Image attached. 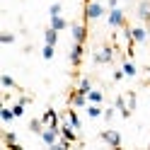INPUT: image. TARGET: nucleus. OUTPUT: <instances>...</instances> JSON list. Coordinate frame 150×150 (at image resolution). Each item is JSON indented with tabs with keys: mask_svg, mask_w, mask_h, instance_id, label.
Segmentation results:
<instances>
[{
	"mask_svg": "<svg viewBox=\"0 0 150 150\" xmlns=\"http://www.w3.org/2000/svg\"><path fill=\"white\" fill-rule=\"evenodd\" d=\"M107 12L109 10L99 3V0H87V5H85V20H99V17H104Z\"/></svg>",
	"mask_w": 150,
	"mask_h": 150,
	"instance_id": "f257e3e1",
	"label": "nucleus"
},
{
	"mask_svg": "<svg viewBox=\"0 0 150 150\" xmlns=\"http://www.w3.org/2000/svg\"><path fill=\"white\" fill-rule=\"evenodd\" d=\"M107 22H109V27H114V29H124V27H126V15H124V10H121V7H109Z\"/></svg>",
	"mask_w": 150,
	"mask_h": 150,
	"instance_id": "f03ea898",
	"label": "nucleus"
},
{
	"mask_svg": "<svg viewBox=\"0 0 150 150\" xmlns=\"http://www.w3.org/2000/svg\"><path fill=\"white\" fill-rule=\"evenodd\" d=\"M41 140H44V145H56L58 143V138H61V128H53V126H44V131H41Z\"/></svg>",
	"mask_w": 150,
	"mask_h": 150,
	"instance_id": "7ed1b4c3",
	"label": "nucleus"
},
{
	"mask_svg": "<svg viewBox=\"0 0 150 150\" xmlns=\"http://www.w3.org/2000/svg\"><path fill=\"white\" fill-rule=\"evenodd\" d=\"M99 140H102V143H107L109 148H119L121 145V133L114 131V128H107V131H102V133H99Z\"/></svg>",
	"mask_w": 150,
	"mask_h": 150,
	"instance_id": "20e7f679",
	"label": "nucleus"
},
{
	"mask_svg": "<svg viewBox=\"0 0 150 150\" xmlns=\"http://www.w3.org/2000/svg\"><path fill=\"white\" fill-rule=\"evenodd\" d=\"M92 58H95V63L97 65H104V63H111V58H114V49H111V46H99V49L95 51V56H92Z\"/></svg>",
	"mask_w": 150,
	"mask_h": 150,
	"instance_id": "39448f33",
	"label": "nucleus"
},
{
	"mask_svg": "<svg viewBox=\"0 0 150 150\" xmlns=\"http://www.w3.org/2000/svg\"><path fill=\"white\" fill-rule=\"evenodd\" d=\"M70 34H73V41L85 44V39H87V27L80 24V22H75V24H70Z\"/></svg>",
	"mask_w": 150,
	"mask_h": 150,
	"instance_id": "423d86ee",
	"label": "nucleus"
},
{
	"mask_svg": "<svg viewBox=\"0 0 150 150\" xmlns=\"http://www.w3.org/2000/svg\"><path fill=\"white\" fill-rule=\"evenodd\" d=\"M41 121H44V126L61 128V116H58V111H56V109H46L44 116H41Z\"/></svg>",
	"mask_w": 150,
	"mask_h": 150,
	"instance_id": "0eeeda50",
	"label": "nucleus"
},
{
	"mask_svg": "<svg viewBox=\"0 0 150 150\" xmlns=\"http://www.w3.org/2000/svg\"><path fill=\"white\" fill-rule=\"evenodd\" d=\"M87 104H90V99H87V95H85V92L75 90L73 95H70V107H75V109H82V107H87Z\"/></svg>",
	"mask_w": 150,
	"mask_h": 150,
	"instance_id": "6e6552de",
	"label": "nucleus"
},
{
	"mask_svg": "<svg viewBox=\"0 0 150 150\" xmlns=\"http://www.w3.org/2000/svg\"><path fill=\"white\" fill-rule=\"evenodd\" d=\"M114 107L121 111V116H124V119H128L131 114H133V111H131V107H128V102H126V95H119V97L114 99Z\"/></svg>",
	"mask_w": 150,
	"mask_h": 150,
	"instance_id": "1a4fd4ad",
	"label": "nucleus"
},
{
	"mask_svg": "<svg viewBox=\"0 0 150 150\" xmlns=\"http://www.w3.org/2000/svg\"><path fill=\"white\" fill-rule=\"evenodd\" d=\"M136 15H138V20H140V22H150V0H140Z\"/></svg>",
	"mask_w": 150,
	"mask_h": 150,
	"instance_id": "9d476101",
	"label": "nucleus"
},
{
	"mask_svg": "<svg viewBox=\"0 0 150 150\" xmlns=\"http://www.w3.org/2000/svg\"><path fill=\"white\" fill-rule=\"evenodd\" d=\"M131 39H133V44H145L148 29L145 27H131Z\"/></svg>",
	"mask_w": 150,
	"mask_h": 150,
	"instance_id": "9b49d317",
	"label": "nucleus"
},
{
	"mask_svg": "<svg viewBox=\"0 0 150 150\" xmlns=\"http://www.w3.org/2000/svg\"><path fill=\"white\" fill-rule=\"evenodd\" d=\"M82 61V44L73 41V49H70V65H80Z\"/></svg>",
	"mask_w": 150,
	"mask_h": 150,
	"instance_id": "f8f14e48",
	"label": "nucleus"
},
{
	"mask_svg": "<svg viewBox=\"0 0 150 150\" xmlns=\"http://www.w3.org/2000/svg\"><path fill=\"white\" fill-rule=\"evenodd\" d=\"M3 145H5V148H10V150H22V145H17V136L12 133V131L3 133Z\"/></svg>",
	"mask_w": 150,
	"mask_h": 150,
	"instance_id": "ddd939ff",
	"label": "nucleus"
},
{
	"mask_svg": "<svg viewBox=\"0 0 150 150\" xmlns=\"http://www.w3.org/2000/svg\"><path fill=\"white\" fill-rule=\"evenodd\" d=\"M63 116H65V119L70 121V126H73V128H78V131L82 128V121H80V116H78V111H75V107H70V109L65 111Z\"/></svg>",
	"mask_w": 150,
	"mask_h": 150,
	"instance_id": "4468645a",
	"label": "nucleus"
},
{
	"mask_svg": "<svg viewBox=\"0 0 150 150\" xmlns=\"http://www.w3.org/2000/svg\"><path fill=\"white\" fill-rule=\"evenodd\" d=\"M85 111H87V116H90V119H99L102 114H104L102 104H95V102H90V104L85 107Z\"/></svg>",
	"mask_w": 150,
	"mask_h": 150,
	"instance_id": "2eb2a0df",
	"label": "nucleus"
},
{
	"mask_svg": "<svg viewBox=\"0 0 150 150\" xmlns=\"http://www.w3.org/2000/svg\"><path fill=\"white\" fill-rule=\"evenodd\" d=\"M58 41V29H53V27H49V29H44V44H53Z\"/></svg>",
	"mask_w": 150,
	"mask_h": 150,
	"instance_id": "dca6fc26",
	"label": "nucleus"
},
{
	"mask_svg": "<svg viewBox=\"0 0 150 150\" xmlns=\"http://www.w3.org/2000/svg\"><path fill=\"white\" fill-rule=\"evenodd\" d=\"M0 119H3L5 124H10L12 119H17V116H15V111H12V107H7V104L0 107Z\"/></svg>",
	"mask_w": 150,
	"mask_h": 150,
	"instance_id": "f3484780",
	"label": "nucleus"
},
{
	"mask_svg": "<svg viewBox=\"0 0 150 150\" xmlns=\"http://www.w3.org/2000/svg\"><path fill=\"white\" fill-rule=\"evenodd\" d=\"M51 27H53V29H58V32H63V29H68L70 24L65 22V20H63L61 15H56V17H51Z\"/></svg>",
	"mask_w": 150,
	"mask_h": 150,
	"instance_id": "a211bd4d",
	"label": "nucleus"
},
{
	"mask_svg": "<svg viewBox=\"0 0 150 150\" xmlns=\"http://www.w3.org/2000/svg\"><path fill=\"white\" fill-rule=\"evenodd\" d=\"M87 99H90V102H95V104H102V102H104V92L92 87V90L87 92Z\"/></svg>",
	"mask_w": 150,
	"mask_h": 150,
	"instance_id": "6ab92c4d",
	"label": "nucleus"
},
{
	"mask_svg": "<svg viewBox=\"0 0 150 150\" xmlns=\"http://www.w3.org/2000/svg\"><path fill=\"white\" fill-rule=\"evenodd\" d=\"M41 56H44V61H51L53 56H56V46H53V44H44V49H41Z\"/></svg>",
	"mask_w": 150,
	"mask_h": 150,
	"instance_id": "aec40b11",
	"label": "nucleus"
},
{
	"mask_svg": "<svg viewBox=\"0 0 150 150\" xmlns=\"http://www.w3.org/2000/svg\"><path fill=\"white\" fill-rule=\"evenodd\" d=\"M0 85H3L5 90H15V87H17V82L10 78V75H0Z\"/></svg>",
	"mask_w": 150,
	"mask_h": 150,
	"instance_id": "412c9836",
	"label": "nucleus"
},
{
	"mask_svg": "<svg viewBox=\"0 0 150 150\" xmlns=\"http://www.w3.org/2000/svg\"><path fill=\"white\" fill-rule=\"evenodd\" d=\"M121 68H124V73H126V78H136V73H138V68L131 61H126L124 65H121Z\"/></svg>",
	"mask_w": 150,
	"mask_h": 150,
	"instance_id": "4be33fe9",
	"label": "nucleus"
},
{
	"mask_svg": "<svg viewBox=\"0 0 150 150\" xmlns=\"http://www.w3.org/2000/svg\"><path fill=\"white\" fill-rule=\"evenodd\" d=\"M29 131H32V133H41V131H44V121L41 119H32L29 121Z\"/></svg>",
	"mask_w": 150,
	"mask_h": 150,
	"instance_id": "5701e85b",
	"label": "nucleus"
},
{
	"mask_svg": "<svg viewBox=\"0 0 150 150\" xmlns=\"http://www.w3.org/2000/svg\"><path fill=\"white\" fill-rule=\"evenodd\" d=\"M78 90H80V92H85V95H87V92L92 90V80H90V78H82V80L78 82Z\"/></svg>",
	"mask_w": 150,
	"mask_h": 150,
	"instance_id": "b1692460",
	"label": "nucleus"
},
{
	"mask_svg": "<svg viewBox=\"0 0 150 150\" xmlns=\"http://www.w3.org/2000/svg\"><path fill=\"white\" fill-rule=\"evenodd\" d=\"M24 107H27L24 102H22V99H17V104L12 107V111H15V116H17V119H22V116H24Z\"/></svg>",
	"mask_w": 150,
	"mask_h": 150,
	"instance_id": "393cba45",
	"label": "nucleus"
},
{
	"mask_svg": "<svg viewBox=\"0 0 150 150\" xmlns=\"http://www.w3.org/2000/svg\"><path fill=\"white\" fill-rule=\"evenodd\" d=\"M116 111H119L116 107H107L104 114H102V119H104V121H114V114H116Z\"/></svg>",
	"mask_w": 150,
	"mask_h": 150,
	"instance_id": "a878e982",
	"label": "nucleus"
},
{
	"mask_svg": "<svg viewBox=\"0 0 150 150\" xmlns=\"http://www.w3.org/2000/svg\"><path fill=\"white\" fill-rule=\"evenodd\" d=\"M0 44H15V34H10V32H3V34H0Z\"/></svg>",
	"mask_w": 150,
	"mask_h": 150,
	"instance_id": "bb28decb",
	"label": "nucleus"
},
{
	"mask_svg": "<svg viewBox=\"0 0 150 150\" xmlns=\"http://www.w3.org/2000/svg\"><path fill=\"white\" fill-rule=\"evenodd\" d=\"M61 10H63L61 3H53V5L49 7V15H51V17H56V15H61Z\"/></svg>",
	"mask_w": 150,
	"mask_h": 150,
	"instance_id": "cd10ccee",
	"label": "nucleus"
},
{
	"mask_svg": "<svg viewBox=\"0 0 150 150\" xmlns=\"http://www.w3.org/2000/svg\"><path fill=\"white\" fill-rule=\"evenodd\" d=\"M124 78H126V73H124V68H116V70H114V80L119 82V80H124Z\"/></svg>",
	"mask_w": 150,
	"mask_h": 150,
	"instance_id": "c85d7f7f",
	"label": "nucleus"
},
{
	"mask_svg": "<svg viewBox=\"0 0 150 150\" xmlns=\"http://www.w3.org/2000/svg\"><path fill=\"white\" fill-rule=\"evenodd\" d=\"M107 7H119V0H107Z\"/></svg>",
	"mask_w": 150,
	"mask_h": 150,
	"instance_id": "c756f323",
	"label": "nucleus"
},
{
	"mask_svg": "<svg viewBox=\"0 0 150 150\" xmlns=\"http://www.w3.org/2000/svg\"><path fill=\"white\" fill-rule=\"evenodd\" d=\"M148 82H150V68H148Z\"/></svg>",
	"mask_w": 150,
	"mask_h": 150,
	"instance_id": "7c9ffc66",
	"label": "nucleus"
}]
</instances>
